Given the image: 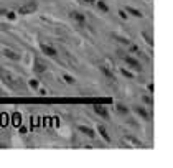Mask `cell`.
I'll use <instances>...</instances> for the list:
<instances>
[{"mask_svg": "<svg viewBox=\"0 0 173 168\" xmlns=\"http://www.w3.org/2000/svg\"><path fill=\"white\" fill-rule=\"evenodd\" d=\"M36 8H38V3L35 0H31V2H28V3H25V5H22L18 8V13H20V15H30V13L36 12Z\"/></svg>", "mask_w": 173, "mask_h": 168, "instance_id": "1", "label": "cell"}, {"mask_svg": "<svg viewBox=\"0 0 173 168\" xmlns=\"http://www.w3.org/2000/svg\"><path fill=\"white\" fill-rule=\"evenodd\" d=\"M69 17H71V20L76 22L79 27H84V25H86V17H84L81 12H71Z\"/></svg>", "mask_w": 173, "mask_h": 168, "instance_id": "2", "label": "cell"}, {"mask_svg": "<svg viewBox=\"0 0 173 168\" xmlns=\"http://www.w3.org/2000/svg\"><path fill=\"white\" fill-rule=\"evenodd\" d=\"M124 61L130 66L132 69H135V71H142V66H140V63L135 59V58H132V56H124Z\"/></svg>", "mask_w": 173, "mask_h": 168, "instance_id": "3", "label": "cell"}, {"mask_svg": "<svg viewBox=\"0 0 173 168\" xmlns=\"http://www.w3.org/2000/svg\"><path fill=\"white\" fill-rule=\"evenodd\" d=\"M122 143L124 145H129V147H142V143L137 140V138H134V137H130V135H126L122 138Z\"/></svg>", "mask_w": 173, "mask_h": 168, "instance_id": "4", "label": "cell"}, {"mask_svg": "<svg viewBox=\"0 0 173 168\" xmlns=\"http://www.w3.org/2000/svg\"><path fill=\"white\" fill-rule=\"evenodd\" d=\"M2 76H3V79H5V83H7L8 86H10V88H15V86L18 84V83H17V78H15V76H12L10 73H5V71H3V73H2Z\"/></svg>", "mask_w": 173, "mask_h": 168, "instance_id": "5", "label": "cell"}, {"mask_svg": "<svg viewBox=\"0 0 173 168\" xmlns=\"http://www.w3.org/2000/svg\"><path fill=\"white\" fill-rule=\"evenodd\" d=\"M40 50H41V53L43 55H46V56H56V50L53 46H50V45H40Z\"/></svg>", "mask_w": 173, "mask_h": 168, "instance_id": "6", "label": "cell"}, {"mask_svg": "<svg viewBox=\"0 0 173 168\" xmlns=\"http://www.w3.org/2000/svg\"><path fill=\"white\" fill-rule=\"evenodd\" d=\"M2 53L7 56V58H10V59H15V61H18V59H20V55H18L17 51L10 50V48H3V50H2Z\"/></svg>", "mask_w": 173, "mask_h": 168, "instance_id": "7", "label": "cell"}, {"mask_svg": "<svg viewBox=\"0 0 173 168\" xmlns=\"http://www.w3.org/2000/svg\"><path fill=\"white\" fill-rule=\"evenodd\" d=\"M94 112L99 114L101 117H105V119L109 117V110H107L105 105H94Z\"/></svg>", "mask_w": 173, "mask_h": 168, "instance_id": "8", "label": "cell"}, {"mask_svg": "<svg viewBox=\"0 0 173 168\" xmlns=\"http://www.w3.org/2000/svg\"><path fill=\"white\" fill-rule=\"evenodd\" d=\"M79 132H81V133H84V135H86V137H89V138H94V137H96V132L93 130V129L86 127V125H79Z\"/></svg>", "mask_w": 173, "mask_h": 168, "instance_id": "9", "label": "cell"}, {"mask_svg": "<svg viewBox=\"0 0 173 168\" xmlns=\"http://www.w3.org/2000/svg\"><path fill=\"white\" fill-rule=\"evenodd\" d=\"M35 71H36V73H45V71H46V64L41 63L40 59H36L35 61Z\"/></svg>", "mask_w": 173, "mask_h": 168, "instance_id": "10", "label": "cell"}, {"mask_svg": "<svg viewBox=\"0 0 173 168\" xmlns=\"http://www.w3.org/2000/svg\"><path fill=\"white\" fill-rule=\"evenodd\" d=\"M96 3H97V8H99L101 12H104V13H107V12H109V7H107V3H105L104 0H97Z\"/></svg>", "mask_w": 173, "mask_h": 168, "instance_id": "11", "label": "cell"}, {"mask_svg": "<svg viewBox=\"0 0 173 168\" xmlns=\"http://www.w3.org/2000/svg\"><path fill=\"white\" fill-rule=\"evenodd\" d=\"M97 130H99V133H101V135H102V138H104V140H110V138H109V133H107V130H105V127L104 125H99L97 127Z\"/></svg>", "mask_w": 173, "mask_h": 168, "instance_id": "12", "label": "cell"}, {"mask_svg": "<svg viewBox=\"0 0 173 168\" xmlns=\"http://www.w3.org/2000/svg\"><path fill=\"white\" fill-rule=\"evenodd\" d=\"M134 110H135L137 114H140V116H142L143 119H150V116H148V112H147L145 109H142V107H135Z\"/></svg>", "mask_w": 173, "mask_h": 168, "instance_id": "13", "label": "cell"}, {"mask_svg": "<svg viewBox=\"0 0 173 168\" xmlns=\"http://www.w3.org/2000/svg\"><path fill=\"white\" fill-rule=\"evenodd\" d=\"M127 12L130 13V15H134V17H138V18H140V17H143L140 12H138V10H135V8H132V7H129V8H127Z\"/></svg>", "mask_w": 173, "mask_h": 168, "instance_id": "14", "label": "cell"}, {"mask_svg": "<svg viewBox=\"0 0 173 168\" xmlns=\"http://www.w3.org/2000/svg\"><path fill=\"white\" fill-rule=\"evenodd\" d=\"M115 109H117V112H119V114H122V116H126V114L129 112V109H126V105H117Z\"/></svg>", "mask_w": 173, "mask_h": 168, "instance_id": "15", "label": "cell"}, {"mask_svg": "<svg viewBox=\"0 0 173 168\" xmlns=\"http://www.w3.org/2000/svg\"><path fill=\"white\" fill-rule=\"evenodd\" d=\"M28 84H30L31 89H38V88H40V84H38L36 79H30V83H28Z\"/></svg>", "mask_w": 173, "mask_h": 168, "instance_id": "16", "label": "cell"}, {"mask_svg": "<svg viewBox=\"0 0 173 168\" xmlns=\"http://www.w3.org/2000/svg\"><path fill=\"white\" fill-rule=\"evenodd\" d=\"M101 69H102V73H104L105 76H109V79H110V81H114V76H112V73H110L109 69H105V68H101Z\"/></svg>", "mask_w": 173, "mask_h": 168, "instance_id": "17", "label": "cell"}, {"mask_svg": "<svg viewBox=\"0 0 173 168\" xmlns=\"http://www.w3.org/2000/svg\"><path fill=\"white\" fill-rule=\"evenodd\" d=\"M63 78H64V81H66V83H69V84H73V83H74V78H73V76L63 74Z\"/></svg>", "mask_w": 173, "mask_h": 168, "instance_id": "18", "label": "cell"}, {"mask_svg": "<svg viewBox=\"0 0 173 168\" xmlns=\"http://www.w3.org/2000/svg\"><path fill=\"white\" fill-rule=\"evenodd\" d=\"M7 17H8V20H15V18H17L15 12H8V13H7Z\"/></svg>", "mask_w": 173, "mask_h": 168, "instance_id": "19", "label": "cell"}, {"mask_svg": "<svg viewBox=\"0 0 173 168\" xmlns=\"http://www.w3.org/2000/svg\"><path fill=\"white\" fill-rule=\"evenodd\" d=\"M122 74H124V76H127V78H134V74H132V73H129V71H126V69H122Z\"/></svg>", "mask_w": 173, "mask_h": 168, "instance_id": "20", "label": "cell"}, {"mask_svg": "<svg viewBox=\"0 0 173 168\" xmlns=\"http://www.w3.org/2000/svg\"><path fill=\"white\" fill-rule=\"evenodd\" d=\"M143 38H145V40L148 41V45H152V38H150V36H147V33H143Z\"/></svg>", "mask_w": 173, "mask_h": 168, "instance_id": "21", "label": "cell"}, {"mask_svg": "<svg viewBox=\"0 0 173 168\" xmlns=\"http://www.w3.org/2000/svg\"><path fill=\"white\" fill-rule=\"evenodd\" d=\"M143 100H145L147 104H150V105H152V99H150V97H147V96H143Z\"/></svg>", "mask_w": 173, "mask_h": 168, "instance_id": "22", "label": "cell"}, {"mask_svg": "<svg viewBox=\"0 0 173 168\" xmlns=\"http://www.w3.org/2000/svg\"><path fill=\"white\" fill-rule=\"evenodd\" d=\"M119 15H121V17L124 18V20H126V18H127V15H126V12H122V10H121V12H119Z\"/></svg>", "mask_w": 173, "mask_h": 168, "instance_id": "23", "label": "cell"}, {"mask_svg": "<svg viewBox=\"0 0 173 168\" xmlns=\"http://www.w3.org/2000/svg\"><path fill=\"white\" fill-rule=\"evenodd\" d=\"M86 2H88V3H91V2H94V0H86Z\"/></svg>", "mask_w": 173, "mask_h": 168, "instance_id": "24", "label": "cell"}]
</instances>
